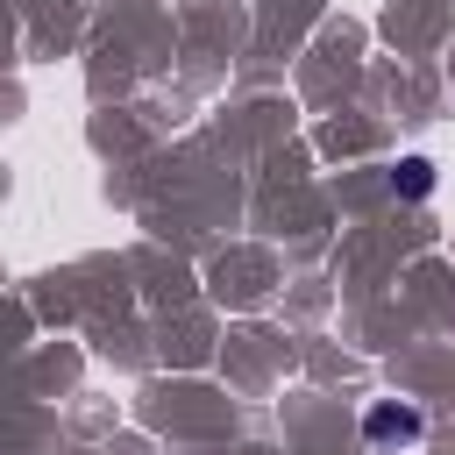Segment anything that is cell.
I'll return each instance as SVG.
<instances>
[{"label":"cell","mask_w":455,"mask_h":455,"mask_svg":"<svg viewBox=\"0 0 455 455\" xmlns=\"http://www.w3.org/2000/svg\"><path fill=\"white\" fill-rule=\"evenodd\" d=\"M363 434H370L377 448H391V441H419V412H412V405H370Z\"/></svg>","instance_id":"1"},{"label":"cell","mask_w":455,"mask_h":455,"mask_svg":"<svg viewBox=\"0 0 455 455\" xmlns=\"http://www.w3.org/2000/svg\"><path fill=\"white\" fill-rule=\"evenodd\" d=\"M391 185H398L405 199H427V192H434V164H427V156H405V164L391 171Z\"/></svg>","instance_id":"2"}]
</instances>
